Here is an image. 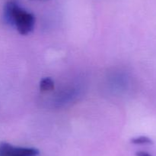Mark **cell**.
<instances>
[{
  "label": "cell",
  "mask_w": 156,
  "mask_h": 156,
  "mask_svg": "<svg viewBox=\"0 0 156 156\" xmlns=\"http://www.w3.org/2000/svg\"><path fill=\"white\" fill-rule=\"evenodd\" d=\"M131 143L135 145H152L153 141L147 136H138L131 139Z\"/></svg>",
  "instance_id": "4"
},
{
  "label": "cell",
  "mask_w": 156,
  "mask_h": 156,
  "mask_svg": "<svg viewBox=\"0 0 156 156\" xmlns=\"http://www.w3.org/2000/svg\"><path fill=\"white\" fill-rule=\"evenodd\" d=\"M4 19L7 24L15 26L22 35L29 34L34 28V15L22 9L15 0L8 2L5 6Z\"/></svg>",
  "instance_id": "1"
},
{
  "label": "cell",
  "mask_w": 156,
  "mask_h": 156,
  "mask_svg": "<svg viewBox=\"0 0 156 156\" xmlns=\"http://www.w3.org/2000/svg\"><path fill=\"white\" fill-rule=\"evenodd\" d=\"M136 156H152L149 153L146 152V151H137L136 152Z\"/></svg>",
  "instance_id": "5"
},
{
  "label": "cell",
  "mask_w": 156,
  "mask_h": 156,
  "mask_svg": "<svg viewBox=\"0 0 156 156\" xmlns=\"http://www.w3.org/2000/svg\"><path fill=\"white\" fill-rule=\"evenodd\" d=\"M40 89L42 91H50L54 89V81L50 77H44L40 82Z\"/></svg>",
  "instance_id": "3"
},
{
  "label": "cell",
  "mask_w": 156,
  "mask_h": 156,
  "mask_svg": "<svg viewBox=\"0 0 156 156\" xmlns=\"http://www.w3.org/2000/svg\"><path fill=\"white\" fill-rule=\"evenodd\" d=\"M36 148L15 146L5 142H0V156H38Z\"/></svg>",
  "instance_id": "2"
}]
</instances>
